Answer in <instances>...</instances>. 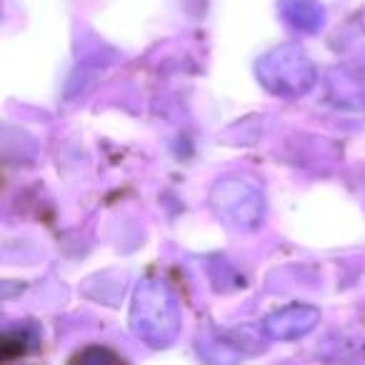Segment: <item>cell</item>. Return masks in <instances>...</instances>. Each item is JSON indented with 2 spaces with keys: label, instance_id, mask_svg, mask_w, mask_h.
Wrapping results in <instances>:
<instances>
[]
</instances>
